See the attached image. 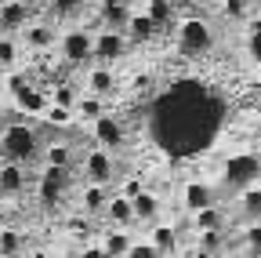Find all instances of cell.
I'll return each instance as SVG.
<instances>
[{"mask_svg": "<svg viewBox=\"0 0 261 258\" xmlns=\"http://www.w3.org/2000/svg\"><path fill=\"white\" fill-rule=\"evenodd\" d=\"M47 168H62V171H69V164H73V146H65V142H55V146H47Z\"/></svg>", "mask_w": 261, "mask_h": 258, "instance_id": "obj_22", "label": "cell"}, {"mask_svg": "<svg viewBox=\"0 0 261 258\" xmlns=\"http://www.w3.org/2000/svg\"><path fill=\"white\" fill-rule=\"evenodd\" d=\"M243 240H247V251H250L254 258H261V222L247 225V233H243Z\"/></svg>", "mask_w": 261, "mask_h": 258, "instance_id": "obj_33", "label": "cell"}, {"mask_svg": "<svg viewBox=\"0 0 261 258\" xmlns=\"http://www.w3.org/2000/svg\"><path fill=\"white\" fill-rule=\"evenodd\" d=\"M225 178L232 185H240V189L257 185L261 182V160L254 153H232V160L225 164Z\"/></svg>", "mask_w": 261, "mask_h": 258, "instance_id": "obj_4", "label": "cell"}, {"mask_svg": "<svg viewBox=\"0 0 261 258\" xmlns=\"http://www.w3.org/2000/svg\"><path fill=\"white\" fill-rule=\"evenodd\" d=\"M247 4H250V8H257V4H261V0H247Z\"/></svg>", "mask_w": 261, "mask_h": 258, "instance_id": "obj_44", "label": "cell"}, {"mask_svg": "<svg viewBox=\"0 0 261 258\" xmlns=\"http://www.w3.org/2000/svg\"><path fill=\"white\" fill-rule=\"evenodd\" d=\"M149 87H152V77L138 73V77H135V91H149Z\"/></svg>", "mask_w": 261, "mask_h": 258, "instance_id": "obj_39", "label": "cell"}, {"mask_svg": "<svg viewBox=\"0 0 261 258\" xmlns=\"http://www.w3.org/2000/svg\"><path fill=\"white\" fill-rule=\"evenodd\" d=\"M113 171H116V164H113V153H109V149L94 146V149L84 156V175H87V182L106 185V182L113 178Z\"/></svg>", "mask_w": 261, "mask_h": 258, "instance_id": "obj_7", "label": "cell"}, {"mask_svg": "<svg viewBox=\"0 0 261 258\" xmlns=\"http://www.w3.org/2000/svg\"><path fill=\"white\" fill-rule=\"evenodd\" d=\"M40 116H44L47 124H55V127H65V124H69V120H73L76 113H73L69 106H58V102H47V109H44Z\"/></svg>", "mask_w": 261, "mask_h": 258, "instance_id": "obj_27", "label": "cell"}, {"mask_svg": "<svg viewBox=\"0 0 261 258\" xmlns=\"http://www.w3.org/2000/svg\"><path fill=\"white\" fill-rule=\"evenodd\" d=\"M130 204H135V218H142V222H152V218L160 215V197H156V193H149V189L138 193Z\"/></svg>", "mask_w": 261, "mask_h": 258, "instance_id": "obj_20", "label": "cell"}, {"mask_svg": "<svg viewBox=\"0 0 261 258\" xmlns=\"http://www.w3.org/2000/svg\"><path fill=\"white\" fill-rule=\"evenodd\" d=\"M0 149L8 153V160H18V164H25V160L37 156V135H33L29 124H8L4 131H0Z\"/></svg>", "mask_w": 261, "mask_h": 258, "instance_id": "obj_2", "label": "cell"}, {"mask_svg": "<svg viewBox=\"0 0 261 258\" xmlns=\"http://www.w3.org/2000/svg\"><path fill=\"white\" fill-rule=\"evenodd\" d=\"M127 4H130V0H127Z\"/></svg>", "mask_w": 261, "mask_h": 258, "instance_id": "obj_46", "label": "cell"}, {"mask_svg": "<svg viewBox=\"0 0 261 258\" xmlns=\"http://www.w3.org/2000/svg\"><path fill=\"white\" fill-rule=\"evenodd\" d=\"M51 102L69 106V109H73V106H76V91H73L69 84H62V87H55V91H51Z\"/></svg>", "mask_w": 261, "mask_h": 258, "instance_id": "obj_34", "label": "cell"}, {"mask_svg": "<svg viewBox=\"0 0 261 258\" xmlns=\"http://www.w3.org/2000/svg\"><path fill=\"white\" fill-rule=\"evenodd\" d=\"M91 127H94V138H98V146H102V149H120V146H123V124H120L116 116L102 113Z\"/></svg>", "mask_w": 261, "mask_h": 258, "instance_id": "obj_9", "label": "cell"}, {"mask_svg": "<svg viewBox=\"0 0 261 258\" xmlns=\"http://www.w3.org/2000/svg\"><path fill=\"white\" fill-rule=\"evenodd\" d=\"M221 11L232 22H250V4L247 0H221Z\"/></svg>", "mask_w": 261, "mask_h": 258, "instance_id": "obj_29", "label": "cell"}, {"mask_svg": "<svg viewBox=\"0 0 261 258\" xmlns=\"http://www.w3.org/2000/svg\"><path fill=\"white\" fill-rule=\"evenodd\" d=\"M80 258H109V254L102 251V244H98V247H84V251H80Z\"/></svg>", "mask_w": 261, "mask_h": 258, "instance_id": "obj_38", "label": "cell"}, {"mask_svg": "<svg viewBox=\"0 0 261 258\" xmlns=\"http://www.w3.org/2000/svg\"><path fill=\"white\" fill-rule=\"evenodd\" d=\"M225 258H254V254H250V251H228Z\"/></svg>", "mask_w": 261, "mask_h": 258, "instance_id": "obj_40", "label": "cell"}, {"mask_svg": "<svg viewBox=\"0 0 261 258\" xmlns=\"http://www.w3.org/2000/svg\"><path fill=\"white\" fill-rule=\"evenodd\" d=\"M243 207H247V215H261V182L243 189Z\"/></svg>", "mask_w": 261, "mask_h": 258, "instance_id": "obj_31", "label": "cell"}, {"mask_svg": "<svg viewBox=\"0 0 261 258\" xmlns=\"http://www.w3.org/2000/svg\"><path fill=\"white\" fill-rule=\"evenodd\" d=\"M130 244H135V237H130L127 229H116V225L102 237V251H106L109 258H123V254L130 251Z\"/></svg>", "mask_w": 261, "mask_h": 258, "instance_id": "obj_17", "label": "cell"}, {"mask_svg": "<svg viewBox=\"0 0 261 258\" xmlns=\"http://www.w3.org/2000/svg\"><path fill=\"white\" fill-rule=\"evenodd\" d=\"M55 40H58V33H55V26H47V22H29L22 29V44L29 51H47V48H55Z\"/></svg>", "mask_w": 261, "mask_h": 258, "instance_id": "obj_11", "label": "cell"}, {"mask_svg": "<svg viewBox=\"0 0 261 258\" xmlns=\"http://www.w3.org/2000/svg\"><path fill=\"white\" fill-rule=\"evenodd\" d=\"M11 95H15V106L22 113H29V116H40L47 109V102H51L44 91H37L33 84H25L22 77H11Z\"/></svg>", "mask_w": 261, "mask_h": 258, "instance_id": "obj_6", "label": "cell"}, {"mask_svg": "<svg viewBox=\"0 0 261 258\" xmlns=\"http://www.w3.org/2000/svg\"><path fill=\"white\" fill-rule=\"evenodd\" d=\"M156 26H167V22H174V4L171 0H145V8H142Z\"/></svg>", "mask_w": 261, "mask_h": 258, "instance_id": "obj_21", "label": "cell"}, {"mask_svg": "<svg viewBox=\"0 0 261 258\" xmlns=\"http://www.w3.org/2000/svg\"><path fill=\"white\" fill-rule=\"evenodd\" d=\"M62 58L69 62V66L91 62L94 58V33H87V29H69V33H62Z\"/></svg>", "mask_w": 261, "mask_h": 258, "instance_id": "obj_5", "label": "cell"}, {"mask_svg": "<svg viewBox=\"0 0 261 258\" xmlns=\"http://www.w3.org/2000/svg\"><path fill=\"white\" fill-rule=\"evenodd\" d=\"M73 113H76V120L94 124L98 116H102V113H109V109H106V99H98V95H84V99H76Z\"/></svg>", "mask_w": 261, "mask_h": 258, "instance_id": "obj_19", "label": "cell"}, {"mask_svg": "<svg viewBox=\"0 0 261 258\" xmlns=\"http://www.w3.org/2000/svg\"><path fill=\"white\" fill-rule=\"evenodd\" d=\"M102 215L116 225V229H127V225L135 222V204H130L123 193H120V197H109V204H106V211H102Z\"/></svg>", "mask_w": 261, "mask_h": 258, "instance_id": "obj_16", "label": "cell"}, {"mask_svg": "<svg viewBox=\"0 0 261 258\" xmlns=\"http://www.w3.org/2000/svg\"><path fill=\"white\" fill-rule=\"evenodd\" d=\"M214 48V29L203 18H181L178 26V51L185 58H203Z\"/></svg>", "mask_w": 261, "mask_h": 258, "instance_id": "obj_1", "label": "cell"}, {"mask_svg": "<svg viewBox=\"0 0 261 258\" xmlns=\"http://www.w3.org/2000/svg\"><path fill=\"white\" fill-rule=\"evenodd\" d=\"M156 22L145 15V11H130V18H127V26H123V33H127V40H135V44H145L149 37H156Z\"/></svg>", "mask_w": 261, "mask_h": 258, "instance_id": "obj_15", "label": "cell"}, {"mask_svg": "<svg viewBox=\"0 0 261 258\" xmlns=\"http://www.w3.org/2000/svg\"><path fill=\"white\" fill-rule=\"evenodd\" d=\"M22 251V233L18 229H0V258H11Z\"/></svg>", "mask_w": 261, "mask_h": 258, "instance_id": "obj_28", "label": "cell"}, {"mask_svg": "<svg viewBox=\"0 0 261 258\" xmlns=\"http://www.w3.org/2000/svg\"><path fill=\"white\" fill-rule=\"evenodd\" d=\"M149 244H152L160 254L174 251V225H156V229L149 233Z\"/></svg>", "mask_w": 261, "mask_h": 258, "instance_id": "obj_25", "label": "cell"}, {"mask_svg": "<svg viewBox=\"0 0 261 258\" xmlns=\"http://www.w3.org/2000/svg\"><path fill=\"white\" fill-rule=\"evenodd\" d=\"M214 204V189L207 185V182H189L185 185V207L189 211H203V207H211Z\"/></svg>", "mask_w": 261, "mask_h": 258, "instance_id": "obj_18", "label": "cell"}, {"mask_svg": "<svg viewBox=\"0 0 261 258\" xmlns=\"http://www.w3.org/2000/svg\"><path fill=\"white\" fill-rule=\"evenodd\" d=\"M22 189H25V164H18V160L0 164V197H18Z\"/></svg>", "mask_w": 261, "mask_h": 258, "instance_id": "obj_12", "label": "cell"}, {"mask_svg": "<svg viewBox=\"0 0 261 258\" xmlns=\"http://www.w3.org/2000/svg\"><path fill=\"white\" fill-rule=\"evenodd\" d=\"M62 193H65V171H62V168H44V175H40V182H37L40 204H44V207H58Z\"/></svg>", "mask_w": 261, "mask_h": 258, "instance_id": "obj_8", "label": "cell"}, {"mask_svg": "<svg viewBox=\"0 0 261 258\" xmlns=\"http://www.w3.org/2000/svg\"><path fill=\"white\" fill-rule=\"evenodd\" d=\"M51 8L58 15H76L80 8H87V0H51Z\"/></svg>", "mask_w": 261, "mask_h": 258, "instance_id": "obj_36", "label": "cell"}, {"mask_svg": "<svg viewBox=\"0 0 261 258\" xmlns=\"http://www.w3.org/2000/svg\"><path fill=\"white\" fill-rule=\"evenodd\" d=\"M94 15H98V22H102L106 29H123L127 18H130V4L127 0H98Z\"/></svg>", "mask_w": 261, "mask_h": 258, "instance_id": "obj_10", "label": "cell"}, {"mask_svg": "<svg viewBox=\"0 0 261 258\" xmlns=\"http://www.w3.org/2000/svg\"><path fill=\"white\" fill-rule=\"evenodd\" d=\"M189 4H196V8H207V4H211V0H189Z\"/></svg>", "mask_w": 261, "mask_h": 258, "instance_id": "obj_43", "label": "cell"}, {"mask_svg": "<svg viewBox=\"0 0 261 258\" xmlns=\"http://www.w3.org/2000/svg\"><path fill=\"white\" fill-rule=\"evenodd\" d=\"M106 204H109L106 185H94V182H91V185L84 189V207H87V211H94V215H102V211H106Z\"/></svg>", "mask_w": 261, "mask_h": 258, "instance_id": "obj_24", "label": "cell"}, {"mask_svg": "<svg viewBox=\"0 0 261 258\" xmlns=\"http://www.w3.org/2000/svg\"><path fill=\"white\" fill-rule=\"evenodd\" d=\"M192 222H196V233H200V229H221V211L211 204L203 211H192Z\"/></svg>", "mask_w": 261, "mask_h": 258, "instance_id": "obj_26", "label": "cell"}, {"mask_svg": "<svg viewBox=\"0 0 261 258\" xmlns=\"http://www.w3.org/2000/svg\"><path fill=\"white\" fill-rule=\"evenodd\" d=\"M29 258H51V254H47V251H33Z\"/></svg>", "mask_w": 261, "mask_h": 258, "instance_id": "obj_42", "label": "cell"}, {"mask_svg": "<svg viewBox=\"0 0 261 258\" xmlns=\"http://www.w3.org/2000/svg\"><path fill=\"white\" fill-rule=\"evenodd\" d=\"M138 193H145V182H142V178H127V182H123V197H127V200H135Z\"/></svg>", "mask_w": 261, "mask_h": 258, "instance_id": "obj_37", "label": "cell"}, {"mask_svg": "<svg viewBox=\"0 0 261 258\" xmlns=\"http://www.w3.org/2000/svg\"><path fill=\"white\" fill-rule=\"evenodd\" d=\"M0 22H4L8 33L29 26V4L25 0H0Z\"/></svg>", "mask_w": 261, "mask_h": 258, "instance_id": "obj_13", "label": "cell"}, {"mask_svg": "<svg viewBox=\"0 0 261 258\" xmlns=\"http://www.w3.org/2000/svg\"><path fill=\"white\" fill-rule=\"evenodd\" d=\"M87 95H98V99H109L116 95V73L109 66H94L87 73Z\"/></svg>", "mask_w": 261, "mask_h": 258, "instance_id": "obj_14", "label": "cell"}, {"mask_svg": "<svg viewBox=\"0 0 261 258\" xmlns=\"http://www.w3.org/2000/svg\"><path fill=\"white\" fill-rule=\"evenodd\" d=\"M192 258H214V254H207V251H200V247H196V254Z\"/></svg>", "mask_w": 261, "mask_h": 258, "instance_id": "obj_41", "label": "cell"}, {"mask_svg": "<svg viewBox=\"0 0 261 258\" xmlns=\"http://www.w3.org/2000/svg\"><path fill=\"white\" fill-rule=\"evenodd\" d=\"M127 33L123 29H98L94 33V62H102V66H113V62H120L127 55Z\"/></svg>", "mask_w": 261, "mask_h": 258, "instance_id": "obj_3", "label": "cell"}, {"mask_svg": "<svg viewBox=\"0 0 261 258\" xmlns=\"http://www.w3.org/2000/svg\"><path fill=\"white\" fill-rule=\"evenodd\" d=\"M123 258H160V251H156L149 240H145V244H138V240H135V244H130V251H127Z\"/></svg>", "mask_w": 261, "mask_h": 258, "instance_id": "obj_35", "label": "cell"}, {"mask_svg": "<svg viewBox=\"0 0 261 258\" xmlns=\"http://www.w3.org/2000/svg\"><path fill=\"white\" fill-rule=\"evenodd\" d=\"M15 62H18V44H15V40L4 33V37H0V66H4V69H11Z\"/></svg>", "mask_w": 261, "mask_h": 258, "instance_id": "obj_30", "label": "cell"}, {"mask_svg": "<svg viewBox=\"0 0 261 258\" xmlns=\"http://www.w3.org/2000/svg\"><path fill=\"white\" fill-rule=\"evenodd\" d=\"M247 48H250L254 62L261 66V18H254V22H250V33H247Z\"/></svg>", "mask_w": 261, "mask_h": 258, "instance_id": "obj_32", "label": "cell"}, {"mask_svg": "<svg viewBox=\"0 0 261 258\" xmlns=\"http://www.w3.org/2000/svg\"><path fill=\"white\" fill-rule=\"evenodd\" d=\"M196 244H200V251H207V254L218 258V254L225 251V233H221V229H200Z\"/></svg>", "mask_w": 261, "mask_h": 258, "instance_id": "obj_23", "label": "cell"}, {"mask_svg": "<svg viewBox=\"0 0 261 258\" xmlns=\"http://www.w3.org/2000/svg\"><path fill=\"white\" fill-rule=\"evenodd\" d=\"M4 33H8V29H4V22H0V37H4Z\"/></svg>", "mask_w": 261, "mask_h": 258, "instance_id": "obj_45", "label": "cell"}]
</instances>
